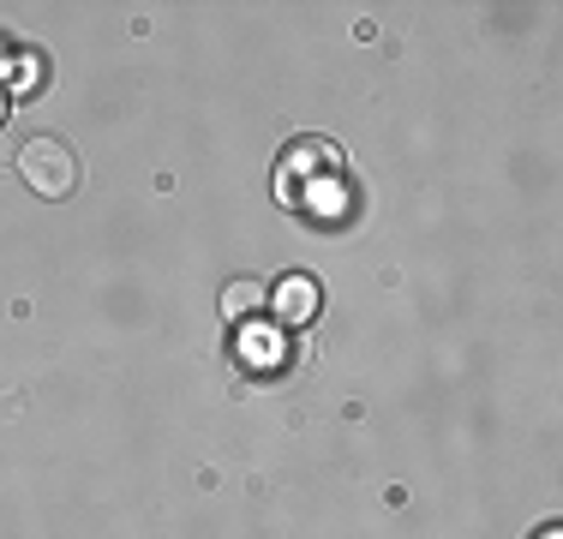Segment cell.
I'll use <instances>...</instances> for the list:
<instances>
[{"mask_svg": "<svg viewBox=\"0 0 563 539\" xmlns=\"http://www.w3.org/2000/svg\"><path fill=\"white\" fill-rule=\"evenodd\" d=\"M19 174H24V186L31 193H43V198H66L78 186V162L73 151H66L60 139H31L19 151Z\"/></svg>", "mask_w": 563, "mask_h": 539, "instance_id": "obj_1", "label": "cell"}, {"mask_svg": "<svg viewBox=\"0 0 563 539\" xmlns=\"http://www.w3.org/2000/svg\"><path fill=\"white\" fill-rule=\"evenodd\" d=\"M271 312H276L282 323H312V318H318V282H312V276H288V282H276Z\"/></svg>", "mask_w": 563, "mask_h": 539, "instance_id": "obj_2", "label": "cell"}, {"mask_svg": "<svg viewBox=\"0 0 563 539\" xmlns=\"http://www.w3.org/2000/svg\"><path fill=\"white\" fill-rule=\"evenodd\" d=\"M222 312L234 318V323H246V318H258L264 312V288L252 276H240V282H228V294H222Z\"/></svg>", "mask_w": 563, "mask_h": 539, "instance_id": "obj_3", "label": "cell"}, {"mask_svg": "<svg viewBox=\"0 0 563 539\" xmlns=\"http://www.w3.org/2000/svg\"><path fill=\"white\" fill-rule=\"evenodd\" d=\"M0 120H7V90H0Z\"/></svg>", "mask_w": 563, "mask_h": 539, "instance_id": "obj_4", "label": "cell"}]
</instances>
